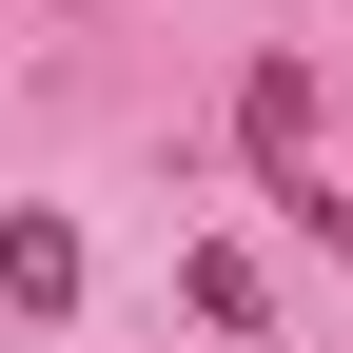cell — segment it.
Masks as SVG:
<instances>
[{
	"instance_id": "obj_1",
	"label": "cell",
	"mask_w": 353,
	"mask_h": 353,
	"mask_svg": "<svg viewBox=\"0 0 353 353\" xmlns=\"http://www.w3.org/2000/svg\"><path fill=\"white\" fill-rule=\"evenodd\" d=\"M236 138H255V196L353 255V196H334V157H314V59H255V79H236Z\"/></svg>"
},
{
	"instance_id": "obj_2",
	"label": "cell",
	"mask_w": 353,
	"mask_h": 353,
	"mask_svg": "<svg viewBox=\"0 0 353 353\" xmlns=\"http://www.w3.org/2000/svg\"><path fill=\"white\" fill-rule=\"evenodd\" d=\"M0 314H79V216H0Z\"/></svg>"
}]
</instances>
